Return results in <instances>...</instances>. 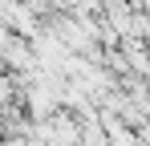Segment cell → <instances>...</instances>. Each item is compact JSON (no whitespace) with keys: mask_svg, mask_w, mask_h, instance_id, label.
I'll return each mask as SVG.
<instances>
[]
</instances>
